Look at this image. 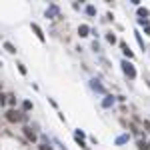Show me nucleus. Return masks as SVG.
<instances>
[{
  "instance_id": "5",
  "label": "nucleus",
  "mask_w": 150,
  "mask_h": 150,
  "mask_svg": "<svg viewBox=\"0 0 150 150\" xmlns=\"http://www.w3.org/2000/svg\"><path fill=\"white\" fill-rule=\"evenodd\" d=\"M88 32H90V28H88L86 24H82V26L78 28V34H80V36H88Z\"/></svg>"
},
{
  "instance_id": "16",
  "label": "nucleus",
  "mask_w": 150,
  "mask_h": 150,
  "mask_svg": "<svg viewBox=\"0 0 150 150\" xmlns=\"http://www.w3.org/2000/svg\"><path fill=\"white\" fill-rule=\"evenodd\" d=\"M8 102H10V104L14 106V104H16V98H14V96H8Z\"/></svg>"
},
{
  "instance_id": "1",
  "label": "nucleus",
  "mask_w": 150,
  "mask_h": 150,
  "mask_svg": "<svg viewBox=\"0 0 150 150\" xmlns=\"http://www.w3.org/2000/svg\"><path fill=\"white\" fill-rule=\"evenodd\" d=\"M24 116H22V112L20 110H14V108H10L8 112H6V120L8 122H20Z\"/></svg>"
},
{
  "instance_id": "6",
  "label": "nucleus",
  "mask_w": 150,
  "mask_h": 150,
  "mask_svg": "<svg viewBox=\"0 0 150 150\" xmlns=\"http://www.w3.org/2000/svg\"><path fill=\"white\" fill-rule=\"evenodd\" d=\"M24 134H26V138H28V140H32V142L36 140V134H34L30 128H24Z\"/></svg>"
},
{
  "instance_id": "18",
  "label": "nucleus",
  "mask_w": 150,
  "mask_h": 150,
  "mask_svg": "<svg viewBox=\"0 0 150 150\" xmlns=\"http://www.w3.org/2000/svg\"><path fill=\"white\" fill-rule=\"evenodd\" d=\"M146 32H148V34H150V26H148V28H146Z\"/></svg>"
},
{
  "instance_id": "14",
  "label": "nucleus",
  "mask_w": 150,
  "mask_h": 150,
  "mask_svg": "<svg viewBox=\"0 0 150 150\" xmlns=\"http://www.w3.org/2000/svg\"><path fill=\"white\" fill-rule=\"evenodd\" d=\"M6 98H8V96H4V94H0V106H4V104H6Z\"/></svg>"
},
{
  "instance_id": "17",
  "label": "nucleus",
  "mask_w": 150,
  "mask_h": 150,
  "mask_svg": "<svg viewBox=\"0 0 150 150\" xmlns=\"http://www.w3.org/2000/svg\"><path fill=\"white\" fill-rule=\"evenodd\" d=\"M40 150H54V148H52V146H48V144H42V146H40Z\"/></svg>"
},
{
  "instance_id": "15",
  "label": "nucleus",
  "mask_w": 150,
  "mask_h": 150,
  "mask_svg": "<svg viewBox=\"0 0 150 150\" xmlns=\"http://www.w3.org/2000/svg\"><path fill=\"white\" fill-rule=\"evenodd\" d=\"M18 70H20V74H26V68H24V64H18Z\"/></svg>"
},
{
  "instance_id": "8",
  "label": "nucleus",
  "mask_w": 150,
  "mask_h": 150,
  "mask_svg": "<svg viewBox=\"0 0 150 150\" xmlns=\"http://www.w3.org/2000/svg\"><path fill=\"white\" fill-rule=\"evenodd\" d=\"M22 110H32V102L30 100H24L22 102Z\"/></svg>"
},
{
  "instance_id": "4",
  "label": "nucleus",
  "mask_w": 150,
  "mask_h": 150,
  "mask_svg": "<svg viewBox=\"0 0 150 150\" xmlns=\"http://www.w3.org/2000/svg\"><path fill=\"white\" fill-rule=\"evenodd\" d=\"M32 30L36 32L38 40H40V42H44V34H42V30H40V26H38V24H32Z\"/></svg>"
},
{
  "instance_id": "11",
  "label": "nucleus",
  "mask_w": 150,
  "mask_h": 150,
  "mask_svg": "<svg viewBox=\"0 0 150 150\" xmlns=\"http://www.w3.org/2000/svg\"><path fill=\"white\" fill-rule=\"evenodd\" d=\"M138 14L144 18V16H148V10H146V8H138Z\"/></svg>"
},
{
  "instance_id": "10",
  "label": "nucleus",
  "mask_w": 150,
  "mask_h": 150,
  "mask_svg": "<svg viewBox=\"0 0 150 150\" xmlns=\"http://www.w3.org/2000/svg\"><path fill=\"white\" fill-rule=\"evenodd\" d=\"M86 14H88V16H94V14H96V8H94V6H86Z\"/></svg>"
},
{
  "instance_id": "3",
  "label": "nucleus",
  "mask_w": 150,
  "mask_h": 150,
  "mask_svg": "<svg viewBox=\"0 0 150 150\" xmlns=\"http://www.w3.org/2000/svg\"><path fill=\"white\" fill-rule=\"evenodd\" d=\"M120 48H122V52H124L128 58H132V56H134V54H132V50L128 48V44H126V42H120Z\"/></svg>"
},
{
  "instance_id": "9",
  "label": "nucleus",
  "mask_w": 150,
  "mask_h": 150,
  "mask_svg": "<svg viewBox=\"0 0 150 150\" xmlns=\"http://www.w3.org/2000/svg\"><path fill=\"white\" fill-rule=\"evenodd\" d=\"M138 148H140V150H150V146H148V142L140 140V142H138Z\"/></svg>"
},
{
  "instance_id": "7",
  "label": "nucleus",
  "mask_w": 150,
  "mask_h": 150,
  "mask_svg": "<svg viewBox=\"0 0 150 150\" xmlns=\"http://www.w3.org/2000/svg\"><path fill=\"white\" fill-rule=\"evenodd\" d=\"M4 48H6L10 54H14V52H16V46H14L12 42H4Z\"/></svg>"
},
{
  "instance_id": "2",
  "label": "nucleus",
  "mask_w": 150,
  "mask_h": 150,
  "mask_svg": "<svg viewBox=\"0 0 150 150\" xmlns=\"http://www.w3.org/2000/svg\"><path fill=\"white\" fill-rule=\"evenodd\" d=\"M122 70H124V74L128 76V78H136V70H134V66L130 64V62H122Z\"/></svg>"
},
{
  "instance_id": "13",
  "label": "nucleus",
  "mask_w": 150,
  "mask_h": 150,
  "mask_svg": "<svg viewBox=\"0 0 150 150\" xmlns=\"http://www.w3.org/2000/svg\"><path fill=\"white\" fill-rule=\"evenodd\" d=\"M102 104H104V106H106V108H108V106H110V104H112V98H110V96H108V98H106V100H104V102H102Z\"/></svg>"
},
{
  "instance_id": "12",
  "label": "nucleus",
  "mask_w": 150,
  "mask_h": 150,
  "mask_svg": "<svg viewBox=\"0 0 150 150\" xmlns=\"http://www.w3.org/2000/svg\"><path fill=\"white\" fill-rule=\"evenodd\" d=\"M106 40H108L110 44H114V42H116V36H114V34H108V36H106Z\"/></svg>"
}]
</instances>
